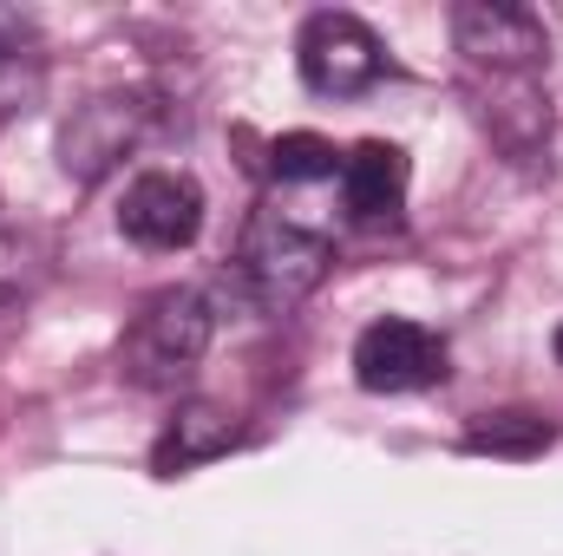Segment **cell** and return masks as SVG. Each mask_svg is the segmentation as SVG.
Masks as SVG:
<instances>
[{"label": "cell", "instance_id": "obj_1", "mask_svg": "<svg viewBox=\"0 0 563 556\" xmlns=\"http://www.w3.org/2000/svg\"><path fill=\"white\" fill-rule=\"evenodd\" d=\"M328 263H334V243L321 230H308L282 210H256L210 294H230V308H243V314H288L295 301H308L321 288Z\"/></svg>", "mask_w": 563, "mask_h": 556}, {"label": "cell", "instance_id": "obj_2", "mask_svg": "<svg viewBox=\"0 0 563 556\" xmlns=\"http://www.w3.org/2000/svg\"><path fill=\"white\" fill-rule=\"evenodd\" d=\"M210 341H217V294L210 288H157L119 341V367L132 387L177 393L203 367Z\"/></svg>", "mask_w": 563, "mask_h": 556}, {"label": "cell", "instance_id": "obj_3", "mask_svg": "<svg viewBox=\"0 0 563 556\" xmlns=\"http://www.w3.org/2000/svg\"><path fill=\"white\" fill-rule=\"evenodd\" d=\"M295 66H301V86L321 92V99H354L367 92L380 73H387V46L380 33L361 20V13H308L301 33H295Z\"/></svg>", "mask_w": 563, "mask_h": 556}, {"label": "cell", "instance_id": "obj_4", "mask_svg": "<svg viewBox=\"0 0 563 556\" xmlns=\"http://www.w3.org/2000/svg\"><path fill=\"white\" fill-rule=\"evenodd\" d=\"M452 46H459L478 73H492V79H525V73L544 66L551 33H544V20H538L531 7H518V0H459V7H452Z\"/></svg>", "mask_w": 563, "mask_h": 556}, {"label": "cell", "instance_id": "obj_5", "mask_svg": "<svg viewBox=\"0 0 563 556\" xmlns=\"http://www.w3.org/2000/svg\"><path fill=\"white\" fill-rule=\"evenodd\" d=\"M151 119H157V105L144 92H99V99H86L59 125V170L73 184H99L119 157H132L151 138Z\"/></svg>", "mask_w": 563, "mask_h": 556}, {"label": "cell", "instance_id": "obj_6", "mask_svg": "<svg viewBox=\"0 0 563 556\" xmlns=\"http://www.w3.org/2000/svg\"><path fill=\"white\" fill-rule=\"evenodd\" d=\"M354 380L367 393H426V387L445 380V341L426 321L380 314L354 341Z\"/></svg>", "mask_w": 563, "mask_h": 556}, {"label": "cell", "instance_id": "obj_7", "mask_svg": "<svg viewBox=\"0 0 563 556\" xmlns=\"http://www.w3.org/2000/svg\"><path fill=\"white\" fill-rule=\"evenodd\" d=\"M119 230L151 249V256H170V249H190L197 230H203V190L190 170H144L139 184L125 190L119 203Z\"/></svg>", "mask_w": 563, "mask_h": 556}, {"label": "cell", "instance_id": "obj_8", "mask_svg": "<svg viewBox=\"0 0 563 556\" xmlns=\"http://www.w3.org/2000/svg\"><path fill=\"white\" fill-rule=\"evenodd\" d=\"M407 184H413V164L387 138H361L341 157V197L361 223H394L400 203H407Z\"/></svg>", "mask_w": 563, "mask_h": 556}, {"label": "cell", "instance_id": "obj_9", "mask_svg": "<svg viewBox=\"0 0 563 556\" xmlns=\"http://www.w3.org/2000/svg\"><path fill=\"white\" fill-rule=\"evenodd\" d=\"M230 445H236V419L223 413V407L190 400V407H177V419L157 432V445H151V471H157V478H184V471L223 458Z\"/></svg>", "mask_w": 563, "mask_h": 556}, {"label": "cell", "instance_id": "obj_10", "mask_svg": "<svg viewBox=\"0 0 563 556\" xmlns=\"http://www.w3.org/2000/svg\"><path fill=\"white\" fill-rule=\"evenodd\" d=\"M551 445V419L538 413H485L465 432V452H492V458H531Z\"/></svg>", "mask_w": 563, "mask_h": 556}, {"label": "cell", "instance_id": "obj_11", "mask_svg": "<svg viewBox=\"0 0 563 556\" xmlns=\"http://www.w3.org/2000/svg\"><path fill=\"white\" fill-rule=\"evenodd\" d=\"M269 170L282 184H321V177H341V151L321 132H288L269 144Z\"/></svg>", "mask_w": 563, "mask_h": 556}, {"label": "cell", "instance_id": "obj_12", "mask_svg": "<svg viewBox=\"0 0 563 556\" xmlns=\"http://www.w3.org/2000/svg\"><path fill=\"white\" fill-rule=\"evenodd\" d=\"M40 53V26L20 7H0V66H26Z\"/></svg>", "mask_w": 563, "mask_h": 556}, {"label": "cell", "instance_id": "obj_13", "mask_svg": "<svg viewBox=\"0 0 563 556\" xmlns=\"http://www.w3.org/2000/svg\"><path fill=\"white\" fill-rule=\"evenodd\" d=\"M20 288H26V249H20L13 236H0V308H7Z\"/></svg>", "mask_w": 563, "mask_h": 556}, {"label": "cell", "instance_id": "obj_14", "mask_svg": "<svg viewBox=\"0 0 563 556\" xmlns=\"http://www.w3.org/2000/svg\"><path fill=\"white\" fill-rule=\"evenodd\" d=\"M558 360H563V327H558Z\"/></svg>", "mask_w": 563, "mask_h": 556}]
</instances>
